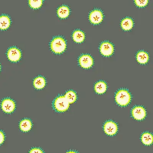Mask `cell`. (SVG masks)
<instances>
[{"mask_svg":"<svg viewBox=\"0 0 153 153\" xmlns=\"http://www.w3.org/2000/svg\"><path fill=\"white\" fill-rule=\"evenodd\" d=\"M50 48L52 51L55 54H62L66 49V42L62 37H56L51 42Z\"/></svg>","mask_w":153,"mask_h":153,"instance_id":"1","label":"cell"},{"mask_svg":"<svg viewBox=\"0 0 153 153\" xmlns=\"http://www.w3.org/2000/svg\"><path fill=\"white\" fill-rule=\"evenodd\" d=\"M131 100L130 94L126 90H120L116 94V102L120 106H126L130 103Z\"/></svg>","mask_w":153,"mask_h":153,"instance_id":"2","label":"cell"},{"mask_svg":"<svg viewBox=\"0 0 153 153\" xmlns=\"http://www.w3.org/2000/svg\"><path fill=\"white\" fill-rule=\"evenodd\" d=\"M54 107L57 111L63 112L67 111L69 107V103L65 96H59L54 101Z\"/></svg>","mask_w":153,"mask_h":153,"instance_id":"3","label":"cell"},{"mask_svg":"<svg viewBox=\"0 0 153 153\" xmlns=\"http://www.w3.org/2000/svg\"><path fill=\"white\" fill-rule=\"evenodd\" d=\"M1 108L5 113L9 114L13 112L16 109V103L10 98H5L1 103Z\"/></svg>","mask_w":153,"mask_h":153,"instance_id":"4","label":"cell"},{"mask_svg":"<svg viewBox=\"0 0 153 153\" xmlns=\"http://www.w3.org/2000/svg\"><path fill=\"white\" fill-rule=\"evenodd\" d=\"M7 56L8 59L11 62H17L21 58V52L17 48H11L8 50Z\"/></svg>","mask_w":153,"mask_h":153,"instance_id":"5","label":"cell"},{"mask_svg":"<svg viewBox=\"0 0 153 153\" xmlns=\"http://www.w3.org/2000/svg\"><path fill=\"white\" fill-rule=\"evenodd\" d=\"M103 129L106 134L108 136H114L117 134L118 128L117 124L113 121H109L105 123Z\"/></svg>","mask_w":153,"mask_h":153,"instance_id":"6","label":"cell"},{"mask_svg":"<svg viewBox=\"0 0 153 153\" xmlns=\"http://www.w3.org/2000/svg\"><path fill=\"white\" fill-rule=\"evenodd\" d=\"M79 65L84 69H88L93 65L94 60L92 57L88 54H84L79 57Z\"/></svg>","mask_w":153,"mask_h":153,"instance_id":"7","label":"cell"},{"mask_svg":"<svg viewBox=\"0 0 153 153\" xmlns=\"http://www.w3.org/2000/svg\"><path fill=\"white\" fill-rule=\"evenodd\" d=\"M100 50L102 55L109 57L112 55L114 53V48L112 44L108 42H104L101 45Z\"/></svg>","mask_w":153,"mask_h":153,"instance_id":"8","label":"cell"},{"mask_svg":"<svg viewBox=\"0 0 153 153\" xmlns=\"http://www.w3.org/2000/svg\"><path fill=\"white\" fill-rule=\"evenodd\" d=\"M103 17V13L101 11L96 9L91 12L89 18L91 24L97 25L102 22Z\"/></svg>","mask_w":153,"mask_h":153,"instance_id":"9","label":"cell"},{"mask_svg":"<svg viewBox=\"0 0 153 153\" xmlns=\"http://www.w3.org/2000/svg\"><path fill=\"white\" fill-rule=\"evenodd\" d=\"M132 117L135 120L140 121L146 117V112L145 109L141 106H137L134 108L132 111Z\"/></svg>","mask_w":153,"mask_h":153,"instance_id":"10","label":"cell"},{"mask_svg":"<svg viewBox=\"0 0 153 153\" xmlns=\"http://www.w3.org/2000/svg\"><path fill=\"white\" fill-rule=\"evenodd\" d=\"M32 124L30 120L25 119L22 120L19 124V127L22 131L27 132L30 130L32 128Z\"/></svg>","mask_w":153,"mask_h":153,"instance_id":"11","label":"cell"},{"mask_svg":"<svg viewBox=\"0 0 153 153\" xmlns=\"http://www.w3.org/2000/svg\"><path fill=\"white\" fill-rule=\"evenodd\" d=\"M10 19L7 16L2 15L0 16V30H5L10 26Z\"/></svg>","mask_w":153,"mask_h":153,"instance_id":"12","label":"cell"},{"mask_svg":"<svg viewBox=\"0 0 153 153\" xmlns=\"http://www.w3.org/2000/svg\"><path fill=\"white\" fill-rule=\"evenodd\" d=\"M57 16L60 18L65 19L68 17L70 14V10L68 6L62 5L57 9Z\"/></svg>","mask_w":153,"mask_h":153,"instance_id":"13","label":"cell"},{"mask_svg":"<svg viewBox=\"0 0 153 153\" xmlns=\"http://www.w3.org/2000/svg\"><path fill=\"white\" fill-rule=\"evenodd\" d=\"M33 84L34 87L36 89H42L46 85L45 79L43 76H38L34 79Z\"/></svg>","mask_w":153,"mask_h":153,"instance_id":"14","label":"cell"},{"mask_svg":"<svg viewBox=\"0 0 153 153\" xmlns=\"http://www.w3.org/2000/svg\"><path fill=\"white\" fill-rule=\"evenodd\" d=\"M72 36L74 41L77 43H82L85 38L84 33L79 30L75 31L72 34Z\"/></svg>","mask_w":153,"mask_h":153,"instance_id":"15","label":"cell"},{"mask_svg":"<svg viewBox=\"0 0 153 153\" xmlns=\"http://www.w3.org/2000/svg\"><path fill=\"white\" fill-rule=\"evenodd\" d=\"M136 59L137 62L140 64L147 63L149 59L148 54L146 52L139 51L137 54Z\"/></svg>","mask_w":153,"mask_h":153,"instance_id":"16","label":"cell"},{"mask_svg":"<svg viewBox=\"0 0 153 153\" xmlns=\"http://www.w3.org/2000/svg\"><path fill=\"white\" fill-rule=\"evenodd\" d=\"M107 89V85L103 81H99L95 84L94 90L97 94H104Z\"/></svg>","mask_w":153,"mask_h":153,"instance_id":"17","label":"cell"},{"mask_svg":"<svg viewBox=\"0 0 153 153\" xmlns=\"http://www.w3.org/2000/svg\"><path fill=\"white\" fill-rule=\"evenodd\" d=\"M133 21L129 18L123 19L121 22V27L123 29L126 31H129L131 29L133 26Z\"/></svg>","mask_w":153,"mask_h":153,"instance_id":"18","label":"cell"},{"mask_svg":"<svg viewBox=\"0 0 153 153\" xmlns=\"http://www.w3.org/2000/svg\"><path fill=\"white\" fill-rule=\"evenodd\" d=\"M141 140L143 144L145 145H151L153 143L152 135L149 132L143 133L142 136Z\"/></svg>","mask_w":153,"mask_h":153,"instance_id":"19","label":"cell"},{"mask_svg":"<svg viewBox=\"0 0 153 153\" xmlns=\"http://www.w3.org/2000/svg\"><path fill=\"white\" fill-rule=\"evenodd\" d=\"M65 97L69 104L74 103L77 98L76 93L72 91H70L67 92Z\"/></svg>","mask_w":153,"mask_h":153,"instance_id":"20","label":"cell"},{"mask_svg":"<svg viewBox=\"0 0 153 153\" xmlns=\"http://www.w3.org/2000/svg\"><path fill=\"white\" fill-rule=\"evenodd\" d=\"M43 0H28V4L30 6L32 9H39L43 4Z\"/></svg>","mask_w":153,"mask_h":153,"instance_id":"21","label":"cell"},{"mask_svg":"<svg viewBox=\"0 0 153 153\" xmlns=\"http://www.w3.org/2000/svg\"><path fill=\"white\" fill-rule=\"evenodd\" d=\"M136 5L139 7H143L147 5L149 0H134Z\"/></svg>","mask_w":153,"mask_h":153,"instance_id":"22","label":"cell"},{"mask_svg":"<svg viewBox=\"0 0 153 153\" xmlns=\"http://www.w3.org/2000/svg\"><path fill=\"white\" fill-rule=\"evenodd\" d=\"M5 140V135L2 131H0V145L4 143Z\"/></svg>","mask_w":153,"mask_h":153,"instance_id":"23","label":"cell"},{"mask_svg":"<svg viewBox=\"0 0 153 153\" xmlns=\"http://www.w3.org/2000/svg\"><path fill=\"white\" fill-rule=\"evenodd\" d=\"M30 153H43V152L40 149L38 148L33 149L30 151Z\"/></svg>","mask_w":153,"mask_h":153,"instance_id":"24","label":"cell"},{"mask_svg":"<svg viewBox=\"0 0 153 153\" xmlns=\"http://www.w3.org/2000/svg\"><path fill=\"white\" fill-rule=\"evenodd\" d=\"M1 65H0V71H1Z\"/></svg>","mask_w":153,"mask_h":153,"instance_id":"25","label":"cell"}]
</instances>
